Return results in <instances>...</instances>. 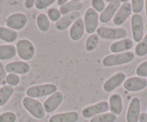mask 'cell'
<instances>
[{
    "label": "cell",
    "mask_w": 147,
    "mask_h": 122,
    "mask_svg": "<svg viewBox=\"0 0 147 122\" xmlns=\"http://www.w3.org/2000/svg\"><path fill=\"white\" fill-rule=\"evenodd\" d=\"M134 56V53L131 51L109 55L103 58L102 65L105 67H113L124 65L133 61Z\"/></svg>",
    "instance_id": "6da1fadb"
},
{
    "label": "cell",
    "mask_w": 147,
    "mask_h": 122,
    "mask_svg": "<svg viewBox=\"0 0 147 122\" xmlns=\"http://www.w3.org/2000/svg\"><path fill=\"white\" fill-rule=\"evenodd\" d=\"M58 87L53 83H45L41 85H33L26 90V95L28 97L32 99L43 97L46 96H51L56 92Z\"/></svg>",
    "instance_id": "7a4b0ae2"
},
{
    "label": "cell",
    "mask_w": 147,
    "mask_h": 122,
    "mask_svg": "<svg viewBox=\"0 0 147 122\" xmlns=\"http://www.w3.org/2000/svg\"><path fill=\"white\" fill-rule=\"evenodd\" d=\"M97 34L105 40H118L125 39L128 35V32L124 28H112L100 27L97 28Z\"/></svg>",
    "instance_id": "3957f363"
},
{
    "label": "cell",
    "mask_w": 147,
    "mask_h": 122,
    "mask_svg": "<svg viewBox=\"0 0 147 122\" xmlns=\"http://www.w3.org/2000/svg\"><path fill=\"white\" fill-rule=\"evenodd\" d=\"M24 108L36 119H43L45 116V110L43 105L38 100L26 96L22 100Z\"/></svg>",
    "instance_id": "277c9868"
},
{
    "label": "cell",
    "mask_w": 147,
    "mask_h": 122,
    "mask_svg": "<svg viewBox=\"0 0 147 122\" xmlns=\"http://www.w3.org/2000/svg\"><path fill=\"white\" fill-rule=\"evenodd\" d=\"M16 50L20 58L25 61L31 60L35 53L34 45L32 42L26 39H22L17 43Z\"/></svg>",
    "instance_id": "5b68a950"
},
{
    "label": "cell",
    "mask_w": 147,
    "mask_h": 122,
    "mask_svg": "<svg viewBox=\"0 0 147 122\" xmlns=\"http://www.w3.org/2000/svg\"><path fill=\"white\" fill-rule=\"evenodd\" d=\"M99 16L97 12L93 8H88L86 10L84 16V29L87 34L92 35L97 29L99 24Z\"/></svg>",
    "instance_id": "8992f818"
},
{
    "label": "cell",
    "mask_w": 147,
    "mask_h": 122,
    "mask_svg": "<svg viewBox=\"0 0 147 122\" xmlns=\"http://www.w3.org/2000/svg\"><path fill=\"white\" fill-rule=\"evenodd\" d=\"M109 110V103L106 101L98 102L94 105H91L82 109V114L86 119L92 118L97 115L105 113Z\"/></svg>",
    "instance_id": "52a82bcc"
},
{
    "label": "cell",
    "mask_w": 147,
    "mask_h": 122,
    "mask_svg": "<svg viewBox=\"0 0 147 122\" xmlns=\"http://www.w3.org/2000/svg\"><path fill=\"white\" fill-rule=\"evenodd\" d=\"M131 30L136 43H140L144 38V19L141 15H134L131 17Z\"/></svg>",
    "instance_id": "ba28073f"
},
{
    "label": "cell",
    "mask_w": 147,
    "mask_h": 122,
    "mask_svg": "<svg viewBox=\"0 0 147 122\" xmlns=\"http://www.w3.org/2000/svg\"><path fill=\"white\" fill-rule=\"evenodd\" d=\"M121 6V0H113L109 2L108 5L99 16V19L102 23H107L115 17V14Z\"/></svg>",
    "instance_id": "9c48e42d"
},
{
    "label": "cell",
    "mask_w": 147,
    "mask_h": 122,
    "mask_svg": "<svg viewBox=\"0 0 147 122\" xmlns=\"http://www.w3.org/2000/svg\"><path fill=\"white\" fill-rule=\"evenodd\" d=\"M28 23V17L23 13H15L9 15L6 20L8 28L13 30H20L23 29Z\"/></svg>",
    "instance_id": "30bf717a"
},
{
    "label": "cell",
    "mask_w": 147,
    "mask_h": 122,
    "mask_svg": "<svg viewBox=\"0 0 147 122\" xmlns=\"http://www.w3.org/2000/svg\"><path fill=\"white\" fill-rule=\"evenodd\" d=\"M147 87V80L138 76L131 77L125 81L123 88L128 91L137 92L144 90Z\"/></svg>",
    "instance_id": "8fae6325"
},
{
    "label": "cell",
    "mask_w": 147,
    "mask_h": 122,
    "mask_svg": "<svg viewBox=\"0 0 147 122\" xmlns=\"http://www.w3.org/2000/svg\"><path fill=\"white\" fill-rule=\"evenodd\" d=\"M63 100V95L61 91H56L49 96L43 103V108L46 113H52L58 109Z\"/></svg>",
    "instance_id": "7c38bea8"
},
{
    "label": "cell",
    "mask_w": 147,
    "mask_h": 122,
    "mask_svg": "<svg viewBox=\"0 0 147 122\" xmlns=\"http://www.w3.org/2000/svg\"><path fill=\"white\" fill-rule=\"evenodd\" d=\"M141 100L138 97L131 99L126 113L127 122H138L141 114Z\"/></svg>",
    "instance_id": "4fadbf2b"
},
{
    "label": "cell",
    "mask_w": 147,
    "mask_h": 122,
    "mask_svg": "<svg viewBox=\"0 0 147 122\" xmlns=\"http://www.w3.org/2000/svg\"><path fill=\"white\" fill-rule=\"evenodd\" d=\"M126 75L123 72H118L107 80L103 84V89L107 93L112 92L125 81Z\"/></svg>",
    "instance_id": "5bb4252c"
},
{
    "label": "cell",
    "mask_w": 147,
    "mask_h": 122,
    "mask_svg": "<svg viewBox=\"0 0 147 122\" xmlns=\"http://www.w3.org/2000/svg\"><path fill=\"white\" fill-rule=\"evenodd\" d=\"M5 71L8 73L24 75L28 73L30 70L29 64L25 61H14L9 63L5 67Z\"/></svg>",
    "instance_id": "9a60e30c"
},
{
    "label": "cell",
    "mask_w": 147,
    "mask_h": 122,
    "mask_svg": "<svg viewBox=\"0 0 147 122\" xmlns=\"http://www.w3.org/2000/svg\"><path fill=\"white\" fill-rule=\"evenodd\" d=\"M80 17H81V14L80 12H74L63 15L55 25L56 29L59 31L65 30L71 25H73L77 19H80Z\"/></svg>",
    "instance_id": "2e32d148"
},
{
    "label": "cell",
    "mask_w": 147,
    "mask_h": 122,
    "mask_svg": "<svg viewBox=\"0 0 147 122\" xmlns=\"http://www.w3.org/2000/svg\"><path fill=\"white\" fill-rule=\"evenodd\" d=\"M132 12L131 5L129 2L123 3L113 17V23L117 26L122 25L127 20Z\"/></svg>",
    "instance_id": "e0dca14e"
},
{
    "label": "cell",
    "mask_w": 147,
    "mask_h": 122,
    "mask_svg": "<svg viewBox=\"0 0 147 122\" xmlns=\"http://www.w3.org/2000/svg\"><path fill=\"white\" fill-rule=\"evenodd\" d=\"M84 20L82 18L77 19L69 29V37L73 41H78L82 37L84 33Z\"/></svg>",
    "instance_id": "ac0fdd59"
},
{
    "label": "cell",
    "mask_w": 147,
    "mask_h": 122,
    "mask_svg": "<svg viewBox=\"0 0 147 122\" xmlns=\"http://www.w3.org/2000/svg\"><path fill=\"white\" fill-rule=\"evenodd\" d=\"M134 46V43L129 38H125L119 41L115 42L110 45V51L113 54L117 53H122L125 52H128L131 50Z\"/></svg>",
    "instance_id": "d6986e66"
},
{
    "label": "cell",
    "mask_w": 147,
    "mask_h": 122,
    "mask_svg": "<svg viewBox=\"0 0 147 122\" xmlns=\"http://www.w3.org/2000/svg\"><path fill=\"white\" fill-rule=\"evenodd\" d=\"M79 119L77 111H69L54 114L49 118V122H76Z\"/></svg>",
    "instance_id": "ffe728a7"
},
{
    "label": "cell",
    "mask_w": 147,
    "mask_h": 122,
    "mask_svg": "<svg viewBox=\"0 0 147 122\" xmlns=\"http://www.w3.org/2000/svg\"><path fill=\"white\" fill-rule=\"evenodd\" d=\"M123 99L119 93H113L109 99V110L111 113L120 115L123 111Z\"/></svg>",
    "instance_id": "44dd1931"
},
{
    "label": "cell",
    "mask_w": 147,
    "mask_h": 122,
    "mask_svg": "<svg viewBox=\"0 0 147 122\" xmlns=\"http://www.w3.org/2000/svg\"><path fill=\"white\" fill-rule=\"evenodd\" d=\"M83 8V4L78 0H71L69 1L64 5L61 6L59 9L61 13L63 15L72 13L74 12H79Z\"/></svg>",
    "instance_id": "7402d4cb"
},
{
    "label": "cell",
    "mask_w": 147,
    "mask_h": 122,
    "mask_svg": "<svg viewBox=\"0 0 147 122\" xmlns=\"http://www.w3.org/2000/svg\"><path fill=\"white\" fill-rule=\"evenodd\" d=\"M16 47L12 45H0V60H9L16 55Z\"/></svg>",
    "instance_id": "603a6c76"
},
{
    "label": "cell",
    "mask_w": 147,
    "mask_h": 122,
    "mask_svg": "<svg viewBox=\"0 0 147 122\" xmlns=\"http://www.w3.org/2000/svg\"><path fill=\"white\" fill-rule=\"evenodd\" d=\"M18 33L7 27H0V40L7 43H13L18 38Z\"/></svg>",
    "instance_id": "cb8c5ba5"
},
{
    "label": "cell",
    "mask_w": 147,
    "mask_h": 122,
    "mask_svg": "<svg viewBox=\"0 0 147 122\" xmlns=\"http://www.w3.org/2000/svg\"><path fill=\"white\" fill-rule=\"evenodd\" d=\"M13 92L14 88L11 85H5L0 88V106L6 104L13 94Z\"/></svg>",
    "instance_id": "d4e9b609"
},
{
    "label": "cell",
    "mask_w": 147,
    "mask_h": 122,
    "mask_svg": "<svg viewBox=\"0 0 147 122\" xmlns=\"http://www.w3.org/2000/svg\"><path fill=\"white\" fill-rule=\"evenodd\" d=\"M36 23L38 27L41 32L46 33L50 27V21L47 15L44 13H40L36 18Z\"/></svg>",
    "instance_id": "484cf974"
},
{
    "label": "cell",
    "mask_w": 147,
    "mask_h": 122,
    "mask_svg": "<svg viewBox=\"0 0 147 122\" xmlns=\"http://www.w3.org/2000/svg\"><path fill=\"white\" fill-rule=\"evenodd\" d=\"M117 116L112 113H105L91 118L90 122H115Z\"/></svg>",
    "instance_id": "4316f807"
},
{
    "label": "cell",
    "mask_w": 147,
    "mask_h": 122,
    "mask_svg": "<svg viewBox=\"0 0 147 122\" xmlns=\"http://www.w3.org/2000/svg\"><path fill=\"white\" fill-rule=\"evenodd\" d=\"M99 41H100V37L97 34L90 35L87 37L85 43V49L87 51L91 52L94 50L97 47L98 45Z\"/></svg>",
    "instance_id": "83f0119b"
},
{
    "label": "cell",
    "mask_w": 147,
    "mask_h": 122,
    "mask_svg": "<svg viewBox=\"0 0 147 122\" xmlns=\"http://www.w3.org/2000/svg\"><path fill=\"white\" fill-rule=\"evenodd\" d=\"M135 53L138 57H143L147 55V34L136 46Z\"/></svg>",
    "instance_id": "f1b7e54d"
},
{
    "label": "cell",
    "mask_w": 147,
    "mask_h": 122,
    "mask_svg": "<svg viewBox=\"0 0 147 122\" xmlns=\"http://www.w3.org/2000/svg\"><path fill=\"white\" fill-rule=\"evenodd\" d=\"M145 1L144 0H132L131 1V9L134 15H139L143 10Z\"/></svg>",
    "instance_id": "f546056e"
},
{
    "label": "cell",
    "mask_w": 147,
    "mask_h": 122,
    "mask_svg": "<svg viewBox=\"0 0 147 122\" xmlns=\"http://www.w3.org/2000/svg\"><path fill=\"white\" fill-rule=\"evenodd\" d=\"M48 17L51 19V21L56 23L61 18V13L57 8H50L48 11Z\"/></svg>",
    "instance_id": "4dcf8cb0"
},
{
    "label": "cell",
    "mask_w": 147,
    "mask_h": 122,
    "mask_svg": "<svg viewBox=\"0 0 147 122\" xmlns=\"http://www.w3.org/2000/svg\"><path fill=\"white\" fill-rule=\"evenodd\" d=\"M56 2L55 0H36L35 3V7L37 9L43 10L53 5Z\"/></svg>",
    "instance_id": "1f68e13d"
},
{
    "label": "cell",
    "mask_w": 147,
    "mask_h": 122,
    "mask_svg": "<svg viewBox=\"0 0 147 122\" xmlns=\"http://www.w3.org/2000/svg\"><path fill=\"white\" fill-rule=\"evenodd\" d=\"M16 119V114L13 112L7 111L0 114V122H15Z\"/></svg>",
    "instance_id": "d6a6232c"
},
{
    "label": "cell",
    "mask_w": 147,
    "mask_h": 122,
    "mask_svg": "<svg viewBox=\"0 0 147 122\" xmlns=\"http://www.w3.org/2000/svg\"><path fill=\"white\" fill-rule=\"evenodd\" d=\"M136 73L138 77H141V78L147 77V60L143 62L137 67Z\"/></svg>",
    "instance_id": "836d02e7"
},
{
    "label": "cell",
    "mask_w": 147,
    "mask_h": 122,
    "mask_svg": "<svg viewBox=\"0 0 147 122\" xmlns=\"http://www.w3.org/2000/svg\"><path fill=\"white\" fill-rule=\"evenodd\" d=\"M92 8L97 12H102L105 9V3L103 0H92L91 2Z\"/></svg>",
    "instance_id": "e575fe53"
},
{
    "label": "cell",
    "mask_w": 147,
    "mask_h": 122,
    "mask_svg": "<svg viewBox=\"0 0 147 122\" xmlns=\"http://www.w3.org/2000/svg\"><path fill=\"white\" fill-rule=\"evenodd\" d=\"M20 83V77L17 74L9 73L6 77V83L11 86H15Z\"/></svg>",
    "instance_id": "d590c367"
},
{
    "label": "cell",
    "mask_w": 147,
    "mask_h": 122,
    "mask_svg": "<svg viewBox=\"0 0 147 122\" xmlns=\"http://www.w3.org/2000/svg\"><path fill=\"white\" fill-rule=\"evenodd\" d=\"M6 71L3 64L0 63V83L3 85L6 84Z\"/></svg>",
    "instance_id": "8d00e7d4"
},
{
    "label": "cell",
    "mask_w": 147,
    "mask_h": 122,
    "mask_svg": "<svg viewBox=\"0 0 147 122\" xmlns=\"http://www.w3.org/2000/svg\"><path fill=\"white\" fill-rule=\"evenodd\" d=\"M35 0H27L25 2V7L27 9H32L34 5H35Z\"/></svg>",
    "instance_id": "74e56055"
},
{
    "label": "cell",
    "mask_w": 147,
    "mask_h": 122,
    "mask_svg": "<svg viewBox=\"0 0 147 122\" xmlns=\"http://www.w3.org/2000/svg\"><path fill=\"white\" fill-rule=\"evenodd\" d=\"M140 122H147V113H141L140 114L139 119Z\"/></svg>",
    "instance_id": "f35d334b"
},
{
    "label": "cell",
    "mask_w": 147,
    "mask_h": 122,
    "mask_svg": "<svg viewBox=\"0 0 147 122\" xmlns=\"http://www.w3.org/2000/svg\"><path fill=\"white\" fill-rule=\"evenodd\" d=\"M67 2H68L67 0H59V1H57L58 5H60L61 7L63 6V5H64L65 4L67 3Z\"/></svg>",
    "instance_id": "ab89813d"
},
{
    "label": "cell",
    "mask_w": 147,
    "mask_h": 122,
    "mask_svg": "<svg viewBox=\"0 0 147 122\" xmlns=\"http://www.w3.org/2000/svg\"><path fill=\"white\" fill-rule=\"evenodd\" d=\"M145 6H146V16L147 17V0L145 1Z\"/></svg>",
    "instance_id": "60d3db41"
},
{
    "label": "cell",
    "mask_w": 147,
    "mask_h": 122,
    "mask_svg": "<svg viewBox=\"0 0 147 122\" xmlns=\"http://www.w3.org/2000/svg\"><path fill=\"white\" fill-rule=\"evenodd\" d=\"M1 85H2V84H1V83H0V88H1Z\"/></svg>",
    "instance_id": "b9f144b4"
},
{
    "label": "cell",
    "mask_w": 147,
    "mask_h": 122,
    "mask_svg": "<svg viewBox=\"0 0 147 122\" xmlns=\"http://www.w3.org/2000/svg\"><path fill=\"white\" fill-rule=\"evenodd\" d=\"M0 113H1V109H0Z\"/></svg>",
    "instance_id": "7bdbcfd3"
},
{
    "label": "cell",
    "mask_w": 147,
    "mask_h": 122,
    "mask_svg": "<svg viewBox=\"0 0 147 122\" xmlns=\"http://www.w3.org/2000/svg\"><path fill=\"white\" fill-rule=\"evenodd\" d=\"M146 29H147V25H146Z\"/></svg>",
    "instance_id": "ee69618b"
}]
</instances>
